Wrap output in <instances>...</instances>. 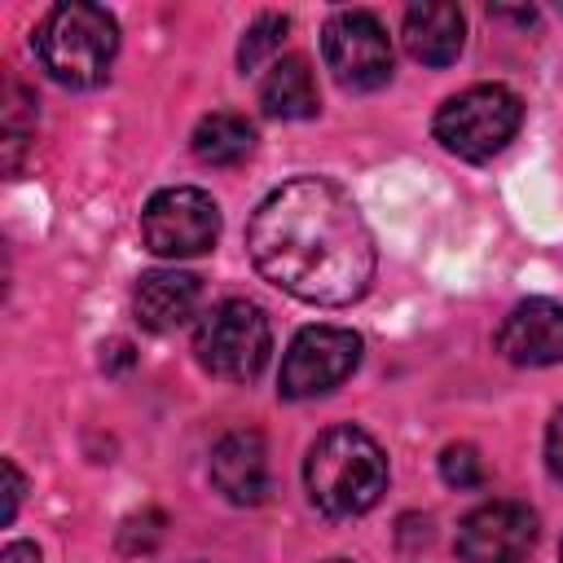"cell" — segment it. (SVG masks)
<instances>
[{
    "label": "cell",
    "instance_id": "1",
    "mask_svg": "<svg viewBox=\"0 0 563 563\" xmlns=\"http://www.w3.org/2000/svg\"><path fill=\"white\" fill-rule=\"evenodd\" d=\"M246 251L264 282L317 308L356 303L378 264L361 207L325 176L277 185L246 224Z\"/></svg>",
    "mask_w": 563,
    "mask_h": 563
},
{
    "label": "cell",
    "instance_id": "2",
    "mask_svg": "<svg viewBox=\"0 0 563 563\" xmlns=\"http://www.w3.org/2000/svg\"><path fill=\"white\" fill-rule=\"evenodd\" d=\"M308 501L330 519H356L387 493V457L378 440L352 422L330 427L312 440L303 457Z\"/></svg>",
    "mask_w": 563,
    "mask_h": 563
},
{
    "label": "cell",
    "instance_id": "3",
    "mask_svg": "<svg viewBox=\"0 0 563 563\" xmlns=\"http://www.w3.org/2000/svg\"><path fill=\"white\" fill-rule=\"evenodd\" d=\"M119 53V22L110 9L70 0L53 4L35 31V57L48 70V79L66 88H97Z\"/></svg>",
    "mask_w": 563,
    "mask_h": 563
},
{
    "label": "cell",
    "instance_id": "4",
    "mask_svg": "<svg viewBox=\"0 0 563 563\" xmlns=\"http://www.w3.org/2000/svg\"><path fill=\"white\" fill-rule=\"evenodd\" d=\"M273 330L260 303L251 299H224L216 303L198 330H194V356L211 378L224 383H251L268 365Z\"/></svg>",
    "mask_w": 563,
    "mask_h": 563
},
{
    "label": "cell",
    "instance_id": "5",
    "mask_svg": "<svg viewBox=\"0 0 563 563\" xmlns=\"http://www.w3.org/2000/svg\"><path fill=\"white\" fill-rule=\"evenodd\" d=\"M523 123V101L506 84H475L435 110V141L457 158H493Z\"/></svg>",
    "mask_w": 563,
    "mask_h": 563
},
{
    "label": "cell",
    "instance_id": "6",
    "mask_svg": "<svg viewBox=\"0 0 563 563\" xmlns=\"http://www.w3.org/2000/svg\"><path fill=\"white\" fill-rule=\"evenodd\" d=\"M141 238L163 260L207 255L220 238V207L207 189H194V185L158 189L141 211Z\"/></svg>",
    "mask_w": 563,
    "mask_h": 563
},
{
    "label": "cell",
    "instance_id": "7",
    "mask_svg": "<svg viewBox=\"0 0 563 563\" xmlns=\"http://www.w3.org/2000/svg\"><path fill=\"white\" fill-rule=\"evenodd\" d=\"M321 57L347 92H374L391 79V40L369 9H339L321 31Z\"/></svg>",
    "mask_w": 563,
    "mask_h": 563
},
{
    "label": "cell",
    "instance_id": "8",
    "mask_svg": "<svg viewBox=\"0 0 563 563\" xmlns=\"http://www.w3.org/2000/svg\"><path fill=\"white\" fill-rule=\"evenodd\" d=\"M356 365H361V334L343 325H303L282 356L277 391L286 400H312L334 391Z\"/></svg>",
    "mask_w": 563,
    "mask_h": 563
},
{
    "label": "cell",
    "instance_id": "9",
    "mask_svg": "<svg viewBox=\"0 0 563 563\" xmlns=\"http://www.w3.org/2000/svg\"><path fill=\"white\" fill-rule=\"evenodd\" d=\"M537 519L519 501H484L457 523V563H523Z\"/></svg>",
    "mask_w": 563,
    "mask_h": 563
},
{
    "label": "cell",
    "instance_id": "10",
    "mask_svg": "<svg viewBox=\"0 0 563 563\" xmlns=\"http://www.w3.org/2000/svg\"><path fill=\"white\" fill-rule=\"evenodd\" d=\"M497 352L510 365H559L563 361V303L554 299H523L506 312L497 330Z\"/></svg>",
    "mask_w": 563,
    "mask_h": 563
},
{
    "label": "cell",
    "instance_id": "11",
    "mask_svg": "<svg viewBox=\"0 0 563 563\" xmlns=\"http://www.w3.org/2000/svg\"><path fill=\"white\" fill-rule=\"evenodd\" d=\"M211 484L233 506H255L268 493V449L260 431H229L211 449Z\"/></svg>",
    "mask_w": 563,
    "mask_h": 563
},
{
    "label": "cell",
    "instance_id": "12",
    "mask_svg": "<svg viewBox=\"0 0 563 563\" xmlns=\"http://www.w3.org/2000/svg\"><path fill=\"white\" fill-rule=\"evenodd\" d=\"M198 303H202V282L185 268H154L132 290L136 321L154 334H167V330L185 325L198 312Z\"/></svg>",
    "mask_w": 563,
    "mask_h": 563
},
{
    "label": "cell",
    "instance_id": "13",
    "mask_svg": "<svg viewBox=\"0 0 563 563\" xmlns=\"http://www.w3.org/2000/svg\"><path fill=\"white\" fill-rule=\"evenodd\" d=\"M405 48L413 62L422 66H449L457 62L462 44H466V18L457 4H444V0H422V4H409L405 9Z\"/></svg>",
    "mask_w": 563,
    "mask_h": 563
},
{
    "label": "cell",
    "instance_id": "14",
    "mask_svg": "<svg viewBox=\"0 0 563 563\" xmlns=\"http://www.w3.org/2000/svg\"><path fill=\"white\" fill-rule=\"evenodd\" d=\"M260 106L268 119H312L317 114V79L303 57H282L268 66L260 84Z\"/></svg>",
    "mask_w": 563,
    "mask_h": 563
},
{
    "label": "cell",
    "instance_id": "15",
    "mask_svg": "<svg viewBox=\"0 0 563 563\" xmlns=\"http://www.w3.org/2000/svg\"><path fill=\"white\" fill-rule=\"evenodd\" d=\"M189 150L207 167H238L255 154V128L233 110H211V114L198 119V128L189 136Z\"/></svg>",
    "mask_w": 563,
    "mask_h": 563
},
{
    "label": "cell",
    "instance_id": "16",
    "mask_svg": "<svg viewBox=\"0 0 563 563\" xmlns=\"http://www.w3.org/2000/svg\"><path fill=\"white\" fill-rule=\"evenodd\" d=\"M286 31H290V22H286L282 13H264V18H255V22L246 26L242 44H238V66H242V75H246V70H260V66L282 48Z\"/></svg>",
    "mask_w": 563,
    "mask_h": 563
},
{
    "label": "cell",
    "instance_id": "17",
    "mask_svg": "<svg viewBox=\"0 0 563 563\" xmlns=\"http://www.w3.org/2000/svg\"><path fill=\"white\" fill-rule=\"evenodd\" d=\"M440 479L449 488H479L484 484V462H479L475 444H449L440 453Z\"/></svg>",
    "mask_w": 563,
    "mask_h": 563
},
{
    "label": "cell",
    "instance_id": "18",
    "mask_svg": "<svg viewBox=\"0 0 563 563\" xmlns=\"http://www.w3.org/2000/svg\"><path fill=\"white\" fill-rule=\"evenodd\" d=\"M158 537H163V515H158V510H145V515H132V519L123 523L119 545H123L128 554H136V550H154Z\"/></svg>",
    "mask_w": 563,
    "mask_h": 563
},
{
    "label": "cell",
    "instance_id": "19",
    "mask_svg": "<svg viewBox=\"0 0 563 563\" xmlns=\"http://www.w3.org/2000/svg\"><path fill=\"white\" fill-rule=\"evenodd\" d=\"M22 493H26V479H22L18 462L4 457V523H13V515H18V506H22Z\"/></svg>",
    "mask_w": 563,
    "mask_h": 563
},
{
    "label": "cell",
    "instance_id": "20",
    "mask_svg": "<svg viewBox=\"0 0 563 563\" xmlns=\"http://www.w3.org/2000/svg\"><path fill=\"white\" fill-rule=\"evenodd\" d=\"M545 462H550V475L563 484V409L550 418V431H545Z\"/></svg>",
    "mask_w": 563,
    "mask_h": 563
},
{
    "label": "cell",
    "instance_id": "21",
    "mask_svg": "<svg viewBox=\"0 0 563 563\" xmlns=\"http://www.w3.org/2000/svg\"><path fill=\"white\" fill-rule=\"evenodd\" d=\"M0 563H40V550L31 541H9L4 554H0Z\"/></svg>",
    "mask_w": 563,
    "mask_h": 563
},
{
    "label": "cell",
    "instance_id": "22",
    "mask_svg": "<svg viewBox=\"0 0 563 563\" xmlns=\"http://www.w3.org/2000/svg\"><path fill=\"white\" fill-rule=\"evenodd\" d=\"M325 563H347V559H325Z\"/></svg>",
    "mask_w": 563,
    "mask_h": 563
}]
</instances>
